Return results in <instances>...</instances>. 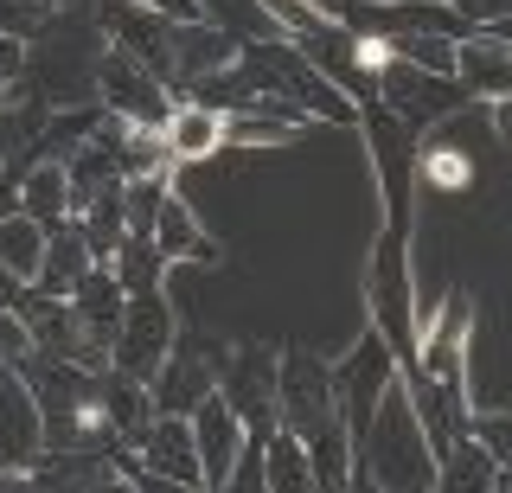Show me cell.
Listing matches in <instances>:
<instances>
[{
    "label": "cell",
    "mask_w": 512,
    "mask_h": 493,
    "mask_svg": "<svg viewBox=\"0 0 512 493\" xmlns=\"http://www.w3.org/2000/svg\"><path fill=\"white\" fill-rule=\"evenodd\" d=\"M244 58L237 33H224L218 20H173V84H199V77H218Z\"/></svg>",
    "instance_id": "cell-14"
},
{
    "label": "cell",
    "mask_w": 512,
    "mask_h": 493,
    "mask_svg": "<svg viewBox=\"0 0 512 493\" xmlns=\"http://www.w3.org/2000/svg\"><path fill=\"white\" fill-rule=\"evenodd\" d=\"M0 33H7V39L45 33V0H0Z\"/></svg>",
    "instance_id": "cell-31"
},
{
    "label": "cell",
    "mask_w": 512,
    "mask_h": 493,
    "mask_svg": "<svg viewBox=\"0 0 512 493\" xmlns=\"http://www.w3.org/2000/svg\"><path fill=\"white\" fill-rule=\"evenodd\" d=\"M173 340H180V321H173L167 295H160V289H148V295H128L109 365H122V372H135V378H148V385H154V372L167 365Z\"/></svg>",
    "instance_id": "cell-6"
},
{
    "label": "cell",
    "mask_w": 512,
    "mask_h": 493,
    "mask_svg": "<svg viewBox=\"0 0 512 493\" xmlns=\"http://www.w3.org/2000/svg\"><path fill=\"white\" fill-rule=\"evenodd\" d=\"M218 397L244 417V436L263 449L276 436V397H282V365L269 346H224L218 353Z\"/></svg>",
    "instance_id": "cell-4"
},
{
    "label": "cell",
    "mask_w": 512,
    "mask_h": 493,
    "mask_svg": "<svg viewBox=\"0 0 512 493\" xmlns=\"http://www.w3.org/2000/svg\"><path fill=\"white\" fill-rule=\"evenodd\" d=\"M391 45H397V58H404V65L455 71V39H442V33H391Z\"/></svg>",
    "instance_id": "cell-30"
},
{
    "label": "cell",
    "mask_w": 512,
    "mask_h": 493,
    "mask_svg": "<svg viewBox=\"0 0 512 493\" xmlns=\"http://www.w3.org/2000/svg\"><path fill=\"white\" fill-rule=\"evenodd\" d=\"M218 353H224V346H205V340H192V333H180L173 353H167V365L154 372V404L192 417V410L218 391Z\"/></svg>",
    "instance_id": "cell-13"
},
{
    "label": "cell",
    "mask_w": 512,
    "mask_h": 493,
    "mask_svg": "<svg viewBox=\"0 0 512 493\" xmlns=\"http://www.w3.org/2000/svg\"><path fill=\"white\" fill-rule=\"evenodd\" d=\"M448 7L461 13V26H474V33H480V26H500L506 20L512 0H448Z\"/></svg>",
    "instance_id": "cell-33"
},
{
    "label": "cell",
    "mask_w": 512,
    "mask_h": 493,
    "mask_svg": "<svg viewBox=\"0 0 512 493\" xmlns=\"http://www.w3.org/2000/svg\"><path fill=\"white\" fill-rule=\"evenodd\" d=\"M192 436H199V461H205V487H231L237 455H244V417L212 391L192 410Z\"/></svg>",
    "instance_id": "cell-15"
},
{
    "label": "cell",
    "mask_w": 512,
    "mask_h": 493,
    "mask_svg": "<svg viewBox=\"0 0 512 493\" xmlns=\"http://www.w3.org/2000/svg\"><path fill=\"white\" fill-rule=\"evenodd\" d=\"M224 122H231V109L218 103H173V116L160 122V135H167V161L186 167V161H212L224 148Z\"/></svg>",
    "instance_id": "cell-16"
},
{
    "label": "cell",
    "mask_w": 512,
    "mask_h": 493,
    "mask_svg": "<svg viewBox=\"0 0 512 493\" xmlns=\"http://www.w3.org/2000/svg\"><path fill=\"white\" fill-rule=\"evenodd\" d=\"M154 244H160V257H167V263H186V257L218 263V244H212L199 225H192V212H186L173 193H167V205H160V218H154Z\"/></svg>",
    "instance_id": "cell-24"
},
{
    "label": "cell",
    "mask_w": 512,
    "mask_h": 493,
    "mask_svg": "<svg viewBox=\"0 0 512 493\" xmlns=\"http://www.w3.org/2000/svg\"><path fill=\"white\" fill-rule=\"evenodd\" d=\"M96 385H103V410H109V423H116V436L135 442L141 429H148V410H154L148 378L122 372V365H103V372H96Z\"/></svg>",
    "instance_id": "cell-21"
},
{
    "label": "cell",
    "mask_w": 512,
    "mask_h": 493,
    "mask_svg": "<svg viewBox=\"0 0 512 493\" xmlns=\"http://www.w3.org/2000/svg\"><path fill=\"white\" fill-rule=\"evenodd\" d=\"M372 314L378 333L391 340L397 365H416V327H410V269H404V237L384 231L378 244V269H372Z\"/></svg>",
    "instance_id": "cell-10"
},
{
    "label": "cell",
    "mask_w": 512,
    "mask_h": 493,
    "mask_svg": "<svg viewBox=\"0 0 512 493\" xmlns=\"http://www.w3.org/2000/svg\"><path fill=\"white\" fill-rule=\"evenodd\" d=\"M90 269H96V257H90L84 225H77V218H64V225H52V237H45V263H39V282H32V289L71 295L77 282L90 276Z\"/></svg>",
    "instance_id": "cell-17"
},
{
    "label": "cell",
    "mask_w": 512,
    "mask_h": 493,
    "mask_svg": "<svg viewBox=\"0 0 512 493\" xmlns=\"http://www.w3.org/2000/svg\"><path fill=\"white\" fill-rule=\"evenodd\" d=\"M493 474H500V455L487 449V442L474 436H455L436 461V487H493Z\"/></svg>",
    "instance_id": "cell-23"
},
{
    "label": "cell",
    "mask_w": 512,
    "mask_h": 493,
    "mask_svg": "<svg viewBox=\"0 0 512 493\" xmlns=\"http://www.w3.org/2000/svg\"><path fill=\"white\" fill-rule=\"evenodd\" d=\"M20 295H26V282L13 276L7 263H0V308H20Z\"/></svg>",
    "instance_id": "cell-37"
},
{
    "label": "cell",
    "mask_w": 512,
    "mask_h": 493,
    "mask_svg": "<svg viewBox=\"0 0 512 493\" xmlns=\"http://www.w3.org/2000/svg\"><path fill=\"white\" fill-rule=\"evenodd\" d=\"M20 71H26V39H7V33H0V97L20 84Z\"/></svg>",
    "instance_id": "cell-35"
},
{
    "label": "cell",
    "mask_w": 512,
    "mask_h": 493,
    "mask_svg": "<svg viewBox=\"0 0 512 493\" xmlns=\"http://www.w3.org/2000/svg\"><path fill=\"white\" fill-rule=\"evenodd\" d=\"M416 173H423L436 193H468L474 186V161L461 148H442V141H423V148H416Z\"/></svg>",
    "instance_id": "cell-28"
},
{
    "label": "cell",
    "mask_w": 512,
    "mask_h": 493,
    "mask_svg": "<svg viewBox=\"0 0 512 493\" xmlns=\"http://www.w3.org/2000/svg\"><path fill=\"white\" fill-rule=\"evenodd\" d=\"M45 237H52V231H45L39 218L26 212V205H20V212H7V218H0V263H7L13 276L26 282V289L39 282V263H45Z\"/></svg>",
    "instance_id": "cell-22"
},
{
    "label": "cell",
    "mask_w": 512,
    "mask_h": 493,
    "mask_svg": "<svg viewBox=\"0 0 512 493\" xmlns=\"http://www.w3.org/2000/svg\"><path fill=\"white\" fill-rule=\"evenodd\" d=\"M77 225H84V237H90V257L96 263H109L122 250V237H128V212H122V186H103L84 212H77Z\"/></svg>",
    "instance_id": "cell-26"
},
{
    "label": "cell",
    "mask_w": 512,
    "mask_h": 493,
    "mask_svg": "<svg viewBox=\"0 0 512 493\" xmlns=\"http://www.w3.org/2000/svg\"><path fill=\"white\" fill-rule=\"evenodd\" d=\"M378 90H384V109H397L410 129L461 109V97H468V84H461L455 71H423V65H404V58H391V65L378 71Z\"/></svg>",
    "instance_id": "cell-11"
},
{
    "label": "cell",
    "mask_w": 512,
    "mask_h": 493,
    "mask_svg": "<svg viewBox=\"0 0 512 493\" xmlns=\"http://www.w3.org/2000/svg\"><path fill=\"white\" fill-rule=\"evenodd\" d=\"M436 449H429V429L410 404V385L391 378L365 423V436L352 442V481L359 487H436Z\"/></svg>",
    "instance_id": "cell-1"
},
{
    "label": "cell",
    "mask_w": 512,
    "mask_h": 493,
    "mask_svg": "<svg viewBox=\"0 0 512 493\" xmlns=\"http://www.w3.org/2000/svg\"><path fill=\"white\" fill-rule=\"evenodd\" d=\"M237 71H244V84H250V97H256V103H295L301 116L352 122L346 90L333 84V77L320 71L314 58L301 52V45H288V39H263V45H250V52L237 58Z\"/></svg>",
    "instance_id": "cell-3"
},
{
    "label": "cell",
    "mask_w": 512,
    "mask_h": 493,
    "mask_svg": "<svg viewBox=\"0 0 512 493\" xmlns=\"http://www.w3.org/2000/svg\"><path fill=\"white\" fill-rule=\"evenodd\" d=\"M493 135H500V141H512V97H500V103H493Z\"/></svg>",
    "instance_id": "cell-39"
},
{
    "label": "cell",
    "mask_w": 512,
    "mask_h": 493,
    "mask_svg": "<svg viewBox=\"0 0 512 493\" xmlns=\"http://www.w3.org/2000/svg\"><path fill=\"white\" fill-rule=\"evenodd\" d=\"M109 263H116V282H122L128 295H148V289H160V276H167L160 244H154V237H135V231L122 237V250H116Z\"/></svg>",
    "instance_id": "cell-27"
},
{
    "label": "cell",
    "mask_w": 512,
    "mask_h": 493,
    "mask_svg": "<svg viewBox=\"0 0 512 493\" xmlns=\"http://www.w3.org/2000/svg\"><path fill=\"white\" fill-rule=\"evenodd\" d=\"M71 308H77V321L116 353V327H122V308H128V289L116 282V269H90V276L71 289Z\"/></svg>",
    "instance_id": "cell-18"
},
{
    "label": "cell",
    "mask_w": 512,
    "mask_h": 493,
    "mask_svg": "<svg viewBox=\"0 0 512 493\" xmlns=\"http://www.w3.org/2000/svg\"><path fill=\"white\" fill-rule=\"evenodd\" d=\"M282 429H295L301 442H314L320 429L340 423V391H333V365H320L314 353H282V397H276Z\"/></svg>",
    "instance_id": "cell-5"
},
{
    "label": "cell",
    "mask_w": 512,
    "mask_h": 493,
    "mask_svg": "<svg viewBox=\"0 0 512 493\" xmlns=\"http://www.w3.org/2000/svg\"><path fill=\"white\" fill-rule=\"evenodd\" d=\"M7 212H20V180L0 167V218H7Z\"/></svg>",
    "instance_id": "cell-38"
},
{
    "label": "cell",
    "mask_w": 512,
    "mask_h": 493,
    "mask_svg": "<svg viewBox=\"0 0 512 493\" xmlns=\"http://www.w3.org/2000/svg\"><path fill=\"white\" fill-rule=\"evenodd\" d=\"M20 205L39 218L45 231L64 225V218H77L71 212V167H64V161H32L20 173Z\"/></svg>",
    "instance_id": "cell-20"
},
{
    "label": "cell",
    "mask_w": 512,
    "mask_h": 493,
    "mask_svg": "<svg viewBox=\"0 0 512 493\" xmlns=\"http://www.w3.org/2000/svg\"><path fill=\"white\" fill-rule=\"evenodd\" d=\"M26 353H39V340H32L26 314H20V308H0V359H7V365H20Z\"/></svg>",
    "instance_id": "cell-32"
},
{
    "label": "cell",
    "mask_w": 512,
    "mask_h": 493,
    "mask_svg": "<svg viewBox=\"0 0 512 493\" xmlns=\"http://www.w3.org/2000/svg\"><path fill=\"white\" fill-rule=\"evenodd\" d=\"M45 7H71V0H45Z\"/></svg>",
    "instance_id": "cell-40"
},
{
    "label": "cell",
    "mask_w": 512,
    "mask_h": 493,
    "mask_svg": "<svg viewBox=\"0 0 512 493\" xmlns=\"http://www.w3.org/2000/svg\"><path fill=\"white\" fill-rule=\"evenodd\" d=\"M308 461H314V487H352V436H346V423L320 429L308 442Z\"/></svg>",
    "instance_id": "cell-29"
},
{
    "label": "cell",
    "mask_w": 512,
    "mask_h": 493,
    "mask_svg": "<svg viewBox=\"0 0 512 493\" xmlns=\"http://www.w3.org/2000/svg\"><path fill=\"white\" fill-rule=\"evenodd\" d=\"M474 436L487 442L500 461H512V417H474Z\"/></svg>",
    "instance_id": "cell-34"
},
{
    "label": "cell",
    "mask_w": 512,
    "mask_h": 493,
    "mask_svg": "<svg viewBox=\"0 0 512 493\" xmlns=\"http://www.w3.org/2000/svg\"><path fill=\"white\" fill-rule=\"evenodd\" d=\"M263 487H282V493H308L314 487V461H308V442L295 429H276L263 442Z\"/></svg>",
    "instance_id": "cell-25"
},
{
    "label": "cell",
    "mask_w": 512,
    "mask_h": 493,
    "mask_svg": "<svg viewBox=\"0 0 512 493\" xmlns=\"http://www.w3.org/2000/svg\"><path fill=\"white\" fill-rule=\"evenodd\" d=\"M468 327H474V295L468 289H448L442 308L429 321H416V365H423L436 385H461V353H468Z\"/></svg>",
    "instance_id": "cell-12"
},
{
    "label": "cell",
    "mask_w": 512,
    "mask_h": 493,
    "mask_svg": "<svg viewBox=\"0 0 512 493\" xmlns=\"http://www.w3.org/2000/svg\"><path fill=\"white\" fill-rule=\"evenodd\" d=\"M0 161H7V148H0Z\"/></svg>",
    "instance_id": "cell-41"
},
{
    "label": "cell",
    "mask_w": 512,
    "mask_h": 493,
    "mask_svg": "<svg viewBox=\"0 0 512 493\" xmlns=\"http://www.w3.org/2000/svg\"><path fill=\"white\" fill-rule=\"evenodd\" d=\"M96 97H103L109 116H128V122H167L173 116V97H167V84L141 65L135 52H122V45H109L103 58H96Z\"/></svg>",
    "instance_id": "cell-8"
},
{
    "label": "cell",
    "mask_w": 512,
    "mask_h": 493,
    "mask_svg": "<svg viewBox=\"0 0 512 493\" xmlns=\"http://www.w3.org/2000/svg\"><path fill=\"white\" fill-rule=\"evenodd\" d=\"M391 378H397V353H391V340H384L378 327L346 353V365H333L340 423H346V436H352V442L365 436V423H372V410H378V397H384V385H391Z\"/></svg>",
    "instance_id": "cell-7"
},
{
    "label": "cell",
    "mask_w": 512,
    "mask_h": 493,
    "mask_svg": "<svg viewBox=\"0 0 512 493\" xmlns=\"http://www.w3.org/2000/svg\"><path fill=\"white\" fill-rule=\"evenodd\" d=\"M141 7H154V13H167V20H199V0H141Z\"/></svg>",
    "instance_id": "cell-36"
},
{
    "label": "cell",
    "mask_w": 512,
    "mask_h": 493,
    "mask_svg": "<svg viewBox=\"0 0 512 493\" xmlns=\"http://www.w3.org/2000/svg\"><path fill=\"white\" fill-rule=\"evenodd\" d=\"M32 397H39V417H45V449H103L116 455V423L103 410V385L84 365L58 359V353H26L20 359Z\"/></svg>",
    "instance_id": "cell-2"
},
{
    "label": "cell",
    "mask_w": 512,
    "mask_h": 493,
    "mask_svg": "<svg viewBox=\"0 0 512 493\" xmlns=\"http://www.w3.org/2000/svg\"><path fill=\"white\" fill-rule=\"evenodd\" d=\"M122 474L148 468V474H167V481L180 487H205V461H199V436H192V417H180V410H167V417H154L148 429L135 436V455H122Z\"/></svg>",
    "instance_id": "cell-9"
},
{
    "label": "cell",
    "mask_w": 512,
    "mask_h": 493,
    "mask_svg": "<svg viewBox=\"0 0 512 493\" xmlns=\"http://www.w3.org/2000/svg\"><path fill=\"white\" fill-rule=\"evenodd\" d=\"M455 77L468 90H480V97H512V52L500 39H487V33H474V39H461L455 45Z\"/></svg>",
    "instance_id": "cell-19"
}]
</instances>
